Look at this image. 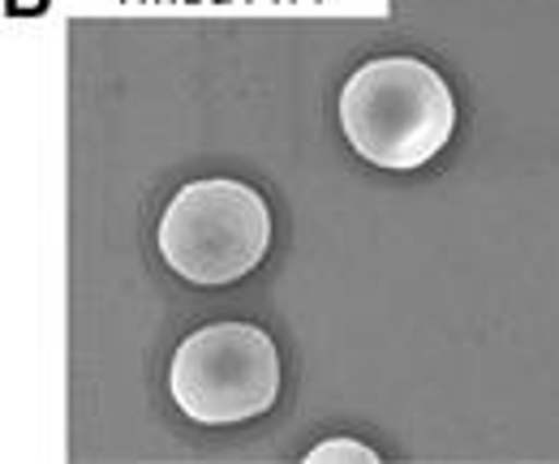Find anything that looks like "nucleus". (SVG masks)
Wrapping results in <instances>:
<instances>
[{
  "mask_svg": "<svg viewBox=\"0 0 559 464\" xmlns=\"http://www.w3.org/2000/svg\"><path fill=\"white\" fill-rule=\"evenodd\" d=\"M345 142L383 172L430 164L456 130V99L418 57H374L349 73L336 104Z\"/></svg>",
  "mask_w": 559,
  "mask_h": 464,
  "instance_id": "f257e3e1",
  "label": "nucleus"
},
{
  "mask_svg": "<svg viewBox=\"0 0 559 464\" xmlns=\"http://www.w3.org/2000/svg\"><path fill=\"white\" fill-rule=\"evenodd\" d=\"M155 241L173 275L194 288H228L267 259L272 211L246 181L203 177L173 194Z\"/></svg>",
  "mask_w": 559,
  "mask_h": 464,
  "instance_id": "f03ea898",
  "label": "nucleus"
},
{
  "mask_svg": "<svg viewBox=\"0 0 559 464\" xmlns=\"http://www.w3.org/2000/svg\"><path fill=\"white\" fill-rule=\"evenodd\" d=\"M168 392L199 426L254 421L280 396L276 344L254 323H207L177 344Z\"/></svg>",
  "mask_w": 559,
  "mask_h": 464,
  "instance_id": "7ed1b4c3",
  "label": "nucleus"
},
{
  "mask_svg": "<svg viewBox=\"0 0 559 464\" xmlns=\"http://www.w3.org/2000/svg\"><path fill=\"white\" fill-rule=\"evenodd\" d=\"M306 461H310V464H323V461H361V464H379V452H374V448H366V443H357V439H328V443L310 448V452H306Z\"/></svg>",
  "mask_w": 559,
  "mask_h": 464,
  "instance_id": "20e7f679",
  "label": "nucleus"
}]
</instances>
